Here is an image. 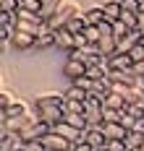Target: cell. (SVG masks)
Returning a JSON list of instances; mask_svg holds the SVG:
<instances>
[{"label":"cell","instance_id":"cell-33","mask_svg":"<svg viewBox=\"0 0 144 151\" xmlns=\"http://www.w3.org/2000/svg\"><path fill=\"white\" fill-rule=\"evenodd\" d=\"M11 104H13V96H11V94H3V96H0V107H3V109H8Z\"/></svg>","mask_w":144,"mask_h":151},{"label":"cell","instance_id":"cell-15","mask_svg":"<svg viewBox=\"0 0 144 151\" xmlns=\"http://www.w3.org/2000/svg\"><path fill=\"white\" fill-rule=\"evenodd\" d=\"M84 18H87V24L89 26H100L102 21H105V8L102 5H92V8H87V11H81Z\"/></svg>","mask_w":144,"mask_h":151},{"label":"cell","instance_id":"cell-20","mask_svg":"<svg viewBox=\"0 0 144 151\" xmlns=\"http://www.w3.org/2000/svg\"><path fill=\"white\" fill-rule=\"evenodd\" d=\"M87 26H89V24H87V18H84V13H76L73 18H71V21H68V26H65V29L71 31V34H81V31L87 29Z\"/></svg>","mask_w":144,"mask_h":151},{"label":"cell","instance_id":"cell-13","mask_svg":"<svg viewBox=\"0 0 144 151\" xmlns=\"http://www.w3.org/2000/svg\"><path fill=\"white\" fill-rule=\"evenodd\" d=\"M11 45L16 47V50H34L37 37H34V34H26V31H16L13 39H11Z\"/></svg>","mask_w":144,"mask_h":151},{"label":"cell","instance_id":"cell-36","mask_svg":"<svg viewBox=\"0 0 144 151\" xmlns=\"http://www.w3.org/2000/svg\"><path fill=\"white\" fill-rule=\"evenodd\" d=\"M97 151H108V149H105V146H102V149H97Z\"/></svg>","mask_w":144,"mask_h":151},{"label":"cell","instance_id":"cell-12","mask_svg":"<svg viewBox=\"0 0 144 151\" xmlns=\"http://www.w3.org/2000/svg\"><path fill=\"white\" fill-rule=\"evenodd\" d=\"M55 47L71 52V50L76 47V34H71L68 29H58V31H55Z\"/></svg>","mask_w":144,"mask_h":151},{"label":"cell","instance_id":"cell-14","mask_svg":"<svg viewBox=\"0 0 144 151\" xmlns=\"http://www.w3.org/2000/svg\"><path fill=\"white\" fill-rule=\"evenodd\" d=\"M102 8H105V21H110V24L121 21V16H123V3L121 0H108Z\"/></svg>","mask_w":144,"mask_h":151},{"label":"cell","instance_id":"cell-30","mask_svg":"<svg viewBox=\"0 0 144 151\" xmlns=\"http://www.w3.org/2000/svg\"><path fill=\"white\" fill-rule=\"evenodd\" d=\"M21 8H26V11H34V13L42 16V0H21Z\"/></svg>","mask_w":144,"mask_h":151},{"label":"cell","instance_id":"cell-25","mask_svg":"<svg viewBox=\"0 0 144 151\" xmlns=\"http://www.w3.org/2000/svg\"><path fill=\"white\" fill-rule=\"evenodd\" d=\"M63 94L68 96V99H79V102H87V96H89V91L79 89V86H73V83H71V86H68V89H65Z\"/></svg>","mask_w":144,"mask_h":151},{"label":"cell","instance_id":"cell-19","mask_svg":"<svg viewBox=\"0 0 144 151\" xmlns=\"http://www.w3.org/2000/svg\"><path fill=\"white\" fill-rule=\"evenodd\" d=\"M63 109H65V115H84V109H87V102H79V99H68V96H65Z\"/></svg>","mask_w":144,"mask_h":151},{"label":"cell","instance_id":"cell-1","mask_svg":"<svg viewBox=\"0 0 144 151\" xmlns=\"http://www.w3.org/2000/svg\"><path fill=\"white\" fill-rule=\"evenodd\" d=\"M76 13H81V11L73 5V3H63V5H60V8L47 18L50 29H55V31H58V29H65V26H68V21H71Z\"/></svg>","mask_w":144,"mask_h":151},{"label":"cell","instance_id":"cell-2","mask_svg":"<svg viewBox=\"0 0 144 151\" xmlns=\"http://www.w3.org/2000/svg\"><path fill=\"white\" fill-rule=\"evenodd\" d=\"M50 130H52V128H50L47 122H42L39 117H37V120H34L29 128H24V130L18 133V138H21L24 143H34V141H42V138L47 136Z\"/></svg>","mask_w":144,"mask_h":151},{"label":"cell","instance_id":"cell-11","mask_svg":"<svg viewBox=\"0 0 144 151\" xmlns=\"http://www.w3.org/2000/svg\"><path fill=\"white\" fill-rule=\"evenodd\" d=\"M52 130H55V133H60L63 138H68L71 143H79V141H84V133H81V130H76L73 125H68L65 120L58 122V125H52Z\"/></svg>","mask_w":144,"mask_h":151},{"label":"cell","instance_id":"cell-8","mask_svg":"<svg viewBox=\"0 0 144 151\" xmlns=\"http://www.w3.org/2000/svg\"><path fill=\"white\" fill-rule=\"evenodd\" d=\"M87 63L84 60H71V58H65L63 63V76H68L71 81H76V78H81V76H87Z\"/></svg>","mask_w":144,"mask_h":151},{"label":"cell","instance_id":"cell-28","mask_svg":"<svg viewBox=\"0 0 144 151\" xmlns=\"http://www.w3.org/2000/svg\"><path fill=\"white\" fill-rule=\"evenodd\" d=\"M18 8H21V0H0V11L5 13H16Z\"/></svg>","mask_w":144,"mask_h":151},{"label":"cell","instance_id":"cell-24","mask_svg":"<svg viewBox=\"0 0 144 151\" xmlns=\"http://www.w3.org/2000/svg\"><path fill=\"white\" fill-rule=\"evenodd\" d=\"M121 117H123V109L102 107V122H121Z\"/></svg>","mask_w":144,"mask_h":151},{"label":"cell","instance_id":"cell-22","mask_svg":"<svg viewBox=\"0 0 144 151\" xmlns=\"http://www.w3.org/2000/svg\"><path fill=\"white\" fill-rule=\"evenodd\" d=\"M65 122H68V125H73V128H76V130H81V133L89 128L87 115H65Z\"/></svg>","mask_w":144,"mask_h":151},{"label":"cell","instance_id":"cell-26","mask_svg":"<svg viewBox=\"0 0 144 151\" xmlns=\"http://www.w3.org/2000/svg\"><path fill=\"white\" fill-rule=\"evenodd\" d=\"M121 21L126 24L128 29H139V13H131V11H123Z\"/></svg>","mask_w":144,"mask_h":151},{"label":"cell","instance_id":"cell-34","mask_svg":"<svg viewBox=\"0 0 144 151\" xmlns=\"http://www.w3.org/2000/svg\"><path fill=\"white\" fill-rule=\"evenodd\" d=\"M16 151H26V146H21V149H16Z\"/></svg>","mask_w":144,"mask_h":151},{"label":"cell","instance_id":"cell-16","mask_svg":"<svg viewBox=\"0 0 144 151\" xmlns=\"http://www.w3.org/2000/svg\"><path fill=\"white\" fill-rule=\"evenodd\" d=\"M105 107H110V109H128V102L126 96L121 94V91H110L108 96H105V102H102Z\"/></svg>","mask_w":144,"mask_h":151},{"label":"cell","instance_id":"cell-38","mask_svg":"<svg viewBox=\"0 0 144 151\" xmlns=\"http://www.w3.org/2000/svg\"><path fill=\"white\" fill-rule=\"evenodd\" d=\"M42 3H45V0H42Z\"/></svg>","mask_w":144,"mask_h":151},{"label":"cell","instance_id":"cell-32","mask_svg":"<svg viewBox=\"0 0 144 151\" xmlns=\"http://www.w3.org/2000/svg\"><path fill=\"white\" fill-rule=\"evenodd\" d=\"M123 3V11H131V13H142V0H121Z\"/></svg>","mask_w":144,"mask_h":151},{"label":"cell","instance_id":"cell-23","mask_svg":"<svg viewBox=\"0 0 144 151\" xmlns=\"http://www.w3.org/2000/svg\"><path fill=\"white\" fill-rule=\"evenodd\" d=\"M63 3H65V0H45V3H42V18L47 21V18L55 13V11H58Z\"/></svg>","mask_w":144,"mask_h":151},{"label":"cell","instance_id":"cell-27","mask_svg":"<svg viewBox=\"0 0 144 151\" xmlns=\"http://www.w3.org/2000/svg\"><path fill=\"white\" fill-rule=\"evenodd\" d=\"M84 34H87L89 45H97V42H100V37H102V31H100V26H87V29H84Z\"/></svg>","mask_w":144,"mask_h":151},{"label":"cell","instance_id":"cell-3","mask_svg":"<svg viewBox=\"0 0 144 151\" xmlns=\"http://www.w3.org/2000/svg\"><path fill=\"white\" fill-rule=\"evenodd\" d=\"M37 117L52 128V125H58V122L65 120V109L58 107V104H42V107H37Z\"/></svg>","mask_w":144,"mask_h":151},{"label":"cell","instance_id":"cell-29","mask_svg":"<svg viewBox=\"0 0 144 151\" xmlns=\"http://www.w3.org/2000/svg\"><path fill=\"white\" fill-rule=\"evenodd\" d=\"M128 31H131V29H128L123 21H115V24H113V34H115V39H118V42H121V39L126 37Z\"/></svg>","mask_w":144,"mask_h":151},{"label":"cell","instance_id":"cell-21","mask_svg":"<svg viewBox=\"0 0 144 151\" xmlns=\"http://www.w3.org/2000/svg\"><path fill=\"white\" fill-rule=\"evenodd\" d=\"M142 143H144V133L142 130H128V136H126V149L128 151H136Z\"/></svg>","mask_w":144,"mask_h":151},{"label":"cell","instance_id":"cell-10","mask_svg":"<svg viewBox=\"0 0 144 151\" xmlns=\"http://www.w3.org/2000/svg\"><path fill=\"white\" fill-rule=\"evenodd\" d=\"M102 133L108 141H126L128 130L121 125V122H102Z\"/></svg>","mask_w":144,"mask_h":151},{"label":"cell","instance_id":"cell-4","mask_svg":"<svg viewBox=\"0 0 144 151\" xmlns=\"http://www.w3.org/2000/svg\"><path fill=\"white\" fill-rule=\"evenodd\" d=\"M102 99L95 96V94H89L87 96V109H84V115H87V120L89 125H102Z\"/></svg>","mask_w":144,"mask_h":151},{"label":"cell","instance_id":"cell-31","mask_svg":"<svg viewBox=\"0 0 144 151\" xmlns=\"http://www.w3.org/2000/svg\"><path fill=\"white\" fill-rule=\"evenodd\" d=\"M128 55H131V60H134V63H142L144 60V42H142V45H136V47H131Z\"/></svg>","mask_w":144,"mask_h":151},{"label":"cell","instance_id":"cell-35","mask_svg":"<svg viewBox=\"0 0 144 151\" xmlns=\"http://www.w3.org/2000/svg\"><path fill=\"white\" fill-rule=\"evenodd\" d=\"M136 151H144V143H142V146H139V149H136Z\"/></svg>","mask_w":144,"mask_h":151},{"label":"cell","instance_id":"cell-9","mask_svg":"<svg viewBox=\"0 0 144 151\" xmlns=\"http://www.w3.org/2000/svg\"><path fill=\"white\" fill-rule=\"evenodd\" d=\"M84 141L89 143V146H95V149H102L105 146V133H102V125H89L87 130H84Z\"/></svg>","mask_w":144,"mask_h":151},{"label":"cell","instance_id":"cell-7","mask_svg":"<svg viewBox=\"0 0 144 151\" xmlns=\"http://www.w3.org/2000/svg\"><path fill=\"white\" fill-rule=\"evenodd\" d=\"M108 65H110V70H134V65L136 63L131 60V55L128 52H115V55H110L108 58Z\"/></svg>","mask_w":144,"mask_h":151},{"label":"cell","instance_id":"cell-17","mask_svg":"<svg viewBox=\"0 0 144 151\" xmlns=\"http://www.w3.org/2000/svg\"><path fill=\"white\" fill-rule=\"evenodd\" d=\"M42 104H58V107H63L65 104V94H39L37 99H34V107H42Z\"/></svg>","mask_w":144,"mask_h":151},{"label":"cell","instance_id":"cell-18","mask_svg":"<svg viewBox=\"0 0 144 151\" xmlns=\"http://www.w3.org/2000/svg\"><path fill=\"white\" fill-rule=\"evenodd\" d=\"M26 112H29V107L24 104V102H13V104L8 107V109H3V112H0V117H3V120H8V117H18V115H26Z\"/></svg>","mask_w":144,"mask_h":151},{"label":"cell","instance_id":"cell-5","mask_svg":"<svg viewBox=\"0 0 144 151\" xmlns=\"http://www.w3.org/2000/svg\"><path fill=\"white\" fill-rule=\"evenodd\" d=\"M42 146H45L47 151H68L71 146H73V143H71L68 138H63L60 133H55V130H50L47 136L42 138Z\"/></svg>","mask_w":144,"mask_h":151},{"label":"cell","instance_id":"cell-37","mask_svg":"<svg viewBox=\"0 0 144 151\" xmlns=\"http://www.w3.org/2000/svg\"><path fill=\"white\" fill-rule=\"evenodd\" d=\"M68 151H73V146H71V149H68Z\"/></svg>","mask_w":144,"mask_h":151},{"label":"cell","instance_id":"cell-6","mask_svg":"<svg viewBox=\"0 0 144 151\" xmlns=\"http://www.w3.org/2000/svg\"><path fill=\"white\" fill-rule=\"evenodd\" d=\"M34 120H37V115L26 112V115H18V117H8V120H3V128H5V130H11V133H21V130H24V128H29Z\"/></svg>","mask_w":144,"mask_h":151}]
</instances>
